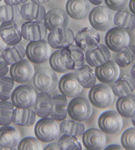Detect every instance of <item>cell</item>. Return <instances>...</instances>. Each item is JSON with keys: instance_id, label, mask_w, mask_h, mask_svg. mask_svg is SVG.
I'll return each mask as SVG.
<instances>
[{"instance_id": "obj_40", "label": "cell", "mask_w": 135, "mask_h": 150, "mask_svg": "<svg viewBox=\"0 0 135 150\" xmlns=\"http://www.w3.org/2000/svg\"><path fill=\"white\" fill-rule=\"evenodd\" d=\"M17 149L19 150H41L43 148L38 138L27 137L20 141Z\"/></svg>"}, {"instance_id": "obj_39", "label": "cell", "mask_w": 135, "mask_h": 150, "mask_svg": "<svg viewBox=\"0 0 135 150\" xmlns=\"http://www.w3.org/2000/svg\"><path fill=\"white\" fill-rule=\"evenodd\" d=\"M121 143L125 149L135 150V127L124 131L121 137Z\"/></svg>"}, {"instance_id": "obj_45", "label": "cell", "mask_w": 135, "mask_h": 150, "mask_svg": "<svg viewBox=\"0 0 135 150\" xmlns=\"http://www.w3.org/2000/svg\"><path fill=\"white\" fill-rule=\"evenodd\" d=\"M129 9L131 13L135 15V0H130L129 2Z\"/></svg>"}, {"instance_id": "obj_8", "label": "cell", "mask_w": 135, "mask_h": 150, "mask_svg": "<svg viewBox=\"0 0 135 150\" xmlns=\"http://www.w3.org/2000/svg\"><path fill=\"white\" fill-rule=\"evenodd\" d=\"M36 98L37 94L33 87L21 85L13 91L11 98L16 108H30L35 104Z\"/></svg>"}, {"instance_id": "obj_30", "label": "cell", "mask_w": 135, "mask_h": 150, "mask_svg": "<svg viewBox=\"0 0 135 150\" xmlns=\"http://www.w3.org/2000/svg\"><path fill=\"white\" fill-rule=\"evenodd\" d=\"M25 56L26 50L19 44L5 47V49L2 52V56L8 65L15 64L23 59Z\"/></svg>"}, {"instance_id": "obj_48", "label": "cell", "mask_w": 135, "mask_h": 150, "mask_svg": "<svg viewBox=\"0 0 135 150\" xmlns=\"http://www.w3.org/2000/svg\"><path fill=\"white\" fill-rule=\"evenodd\" d=\"M89 2L93 4V5H97L98 6V5H101L104 0H89Z\"/></svg>"}, {"instance_id": "obj_35", "label": "cell", "mask_w": 135, "mask_h": 150, "mask_svg": "<svg viewBox=\"0 0 135 150\" xmlns=\"http://www.w3.org/2000/svg\"><path fill=\"white\" fill-rule=\"evenodd\" d=\"M14 104L8 101H0V125H9L12 122Z\"/></svg>"}, {"instance_id": "obj_18", "label": "cell", "mask_w": 135, "mask_h": 150, "mask_svg": "<svg viewBox=\"0 0 135 150\" xmlns=\"http://www.w3.org/2000/svg\"><path fill=\"white\" fill-rule=\"evenodd\" d=\"M44 21L47 29L52 31L57 28L68 26L69 19L65 11L60 8H53L47 13Z\"/></svg>"}, {"instance_id": "obj_13", "label": "cell", "mask_w": 135, "mask_h": 150, "mask_svg": "<svg viewBox=\"0 0 135 150\" xmlns=\"http://www.w3.org/2000/svg\"><path fill=\"white\" fill-rule=\"evenodd\" d=\"M11 77L19 83H25L32 80L34 75V67L29 59L20 60L11 65L10 68Z\"/></svg>"}, {"instance_id": "obj_7", "label": "cell", "mask_w": 135, "mask_h": 150, "mask_svg": "<svg viewBox=\"0 0 135 150\" xmlns=\"http://www.w3.org/2000/svg\"><path fill=\"white\" fill-rule=\"evenodd\" d=\"M122 122L119 113L113 110H107L102 112L98 120L100 129L107 134L119 133L122 128Z\"/></svg>"}, {"instance_id": "obj_21", "label": "cell", "mask_w": 135, "mask_h": 150, "mask_svg": "<svg viewBox=\"0 0 135 150\" xmlns=\"http://www.w3.org/2000/svg\"><path fill=\"white\" fill-rule=\"evenodd\" d=\"M68 15L74 20H82L90 11L89 0H68L65 5Z\"/></svg>"}, {"instance_id": "obj_27", "label": "cell", "mask_w": 135, "mask_h": 150, "mask_svg": "<svg viewBox=\"0 0 135 150\" xmlns=\"http://www.w3.org/2000/svg\"><path fill=\"white\" fill-rule=\"evenodd\" d=\"M76 78L83 88L91 89L96 83V75L90 66L83 65L76 69L74 72Z\"/></svg>"}, {"instance_id": "obj_14", "label": "cell", "mask_w": 135, "mask_h": 150, "mask_svg": "<svg viewBox=\"0 0 135 150\" xmlns=\"http://www.w3.org/2000/svg\"><path fill=\"white\" fill-rule=\"evenodd\" d=\"M21 33L23 38L26 41H40L45 38L47 29L45 23L41 21H27L23 24Z\"/></svg>"}, {"instance_id": "obj_9", "label": "cell", "mask_w": 135, "mask_h": 150, "mask_svg": "<svg viewBox=\"0 0 135 150\" xmlns=\"http://www.w3.org/2000/svg\"><path fill=\"white\" fill-rule=\"evenodd\" d=\"M75 36L69 28L59 27L50 31L48 35V43L54 49H63L73 45Z\"/></svg>"}, {"instance_id": "obj_33", "label": "cell", "mask_w": 135, "mask_h": 150, "mask_svg": "<svg viewBox=\"0 0 135 150\" xmlns=\"http://www.w3.org/2000/svg\"><path fill=\"white\" fill-rule=\"evenodd\" d=\"M135 59V46L128 45L118 52L116 57V63L122 68H125Z\"/></svg>"}, {"instance_id": "obj_17", "label": "cell", "mask_w": 135, "mask_h": 150, "mask_svg": "<svg viewBox=\"0 0 135 150\" xmlns=\"http://www.w3.org/2000/svg\"><path fill=\"white\" fill-rule=\"evenodd\" d=\"M58 84L60 92L66 97L74 98L82 92L83 86L78 82L74 73L63 75Z\"/></svg>"}, {"instance_id": "obj_49", "label": "cell", "mask_w": 135, "mask_h": 150, "mask_svg": "<svg viewBox=\"0 0 135 150\" xmlns=\"http://www.w3.org/2000/svg\"><path fill=\"white\" fill-rule=\"evenodd\" d=\"M31 1L33 3L39 4V5H41V4L43 3H47V2H48L49 1H50V0H31Z\"/></svg>"}, {"instance_id": "obj_46", "label": "cell", "mask_w": 135, "mask_h": 150, "mask_svg": "<svg viewBox=\"0 0 135 150\" xmlns=\"http://www.w3.org/2000/svg\"><path fill=\"white\" fill-rule=\"evenodd\" d=\"M6 45H7L5 44V41H4L3 39H2V36H1V35H0V53H2L4 50L5 49V47H6Z\"/></svg>"}, {"instance_id": "obj_5", "label": "cell", "mask_w": 135, "mask_h": 150, "mask_svg": "<svg viewBox=\"0 0 135 150\" xmlns=\"http://www.w3.org/2000/svg\"><path fill=\"white\" fill-rule=\"evenodd\" d=\"M90 102L95 108H108L113 101V92L110 87L105 83H100L93 86L89 93Z\"/></svg>"}, {"instance_id": "obj_28", "label": "cell", "mask_w": 135, "mask_h": 150, "mask_svg": "<svg viewBox=\"0 0 135 150\" xmlns=\"http://www.w3.org/2000/svg\"><path fill=\"white\" fill-rule=\"evenodd\" d=\"M52 97L48 92H41L37 96L35 102V112L41 118L48 117L50 114Z\"/></svg>"}, {"instance_id": "obj_29", "label": "cell", "mask_w": 135, "mask_h": 150, "mask_svg": "<svg viewBox=\"0 0 135 150\" xmlns=\"http://www.w3.org/2000/svg\"><path fill=\"white\" fill-rule=\"evenodd\" d=\"M116 110L120 116L125 118H131L135 112V96L129 94L119 97L116 101Z\"/></svg>"}, {"instance_id": "obj_1", "label": "cell", "mask_w": 135, "mask_h": 150, "mask_svg": "<svg viewBox=\"0 0 135 150\" xmlns=\"http://www.w3.org/2000/svg\"><path fill=\"white\" fill-rule=\"evenodd\" d=\"M35 89L41 92H53L59 83L58 77L53 69L45 68L36 71L33 77Z\"/></svg>"}, {"instance_id": "obj_12", "label": "cell", "mask_w": 135, "mask_h": 150, "mask_svg": "<svg viewBox=\"0 0 135 150\" xmlns=\"http://www.w3.org/2000/svg\"><path fill=\"white\" fill-rule=\"evenodd\" d=\"M76 45L81 47L84 52L93 50L100 45L101 37L95 29L85 27L79 31L74 38Z\"/></svg>"}, {"instance_id": "obj_6", "label": "cell", "mask_w": 135, "mask_h": 150, "mask_svg": "<svg viewBox=\"0 0 135 150\" xmlns=\"http://www.w3.org/2000/svg\"><path fill=\"white\" fill-rule=\"evenodd\" d=\"M68 113L73 120L85 122L91 117L93 109L88 99L83 97H76L69 102Z\"/></svg>"}, {"instance_id": "obj_23", "label": "cell", "mask_w": 135, "mask_h": 150, "mask_svg": "<svg viewBox=\"0 0 135 150\" xmlns=\"http://www.w3.org/2000/svg\"><path fill=\"white\" fill-rule=\"evenodd\" d=\"M20 16L26 21H42L46 15V9L39 4L25 3L20 10Z\"/></svg>"}, {"instance_id": "obj_3", "label": "cell", "mask_w": 135, "mask_h": 150, "mask_svg": "<svg viewBox=\"0 0 135 150\" xmlns=\"http://www.w3.org/2000/svg\"><path fill=\"white\" fill-rule=\"evenodd\" d=\"M89 20L93 29L97 31L104 32L108 30L113 24V14L110 9L107 6L98 5L90 11Z\"/></svg>"}, {"instance_id": "obj_42", "label": "cell", "mask_w": 135, "mask_h": 150, "mask_svg": "<svg viewBox=\"0 0 135 150\" xmlns=\"http://www.w3.org/2000/svg\"><path fill=\"white\" fill-rule=\"evenodd\" d=\"M8 64L3 59L2 55H0V78L2 77H5V75L8 74L9 71Z\"/></svg>"}, {"instance_id": "obj_10", "label": "cell", "mask_w": 135, "mask_h": 150, "mask_svg": "<svg viewBox=\"0 0 135 150\" xmlns=\"http://www.w3.org/2000/svg\"><path fill=\"white\" fill-rule=\"evenodd\" d=\"M130 42V36L125 29L114 27L108 30L105 35V44L109 50L113 52H119Z\"/></svg>"}, {"instance_id": "obj_22", "label": "cell", "mask_w": 135, "mask_h": 150, "mask_svg": "<svg viewBox=\"0 0 135 150\" xmlns=\"http://www.w3.org/2000/svg\"><path fill=\"white\" fill-rule=\"evenodd\" d=\"M20 141V134L18 130L8 125L0 128V146L14 149Z\"/></svg>"}, {"instance_id": "obj_25", "label": "cell", "mask_w": 135, "mask_h": 150, "mask_svg": "<svg viewBox=\"0 0 135 150\" xmlns=\"http://www.w3.org/2000/svg\"><path fill=\"white\" fill-rule=\"evenodd\" d=\"M113 94L118 97L131 94L135 89V80L129 75H125L124 77L118 79L111 86Z\"/></svg>"}, {"instance_id": "obj_38", "label": "cell", "mask_w": 135, "mask_h": 150, "mask_svg": "<svg viewBox=\"0 0 135 150\" xmlns=\"http://www.w3.org/2000/svg\"><path fill=\"white\" fill-rule=\"evenodd\" d=\"M50 65L54 71L58 72L60 74L66 73L69 69L65 67L63 58L61 53V49L58 50L57 51L53 52L50 56L49 59Z\"/></svg>"}, {"instance_id": "obj_41", "label": "cell", "mask_w": 135, "mask_h": 150, "mask_svg": "<svg viewBox=\"0 0 135 150\" xmlns=\"http://www.w3.org/2000/svg\"><path fill=\"white\" fill-rule=\"evenodd\" d=\"M107 7L110 10L118 11L123 10L126 7L128 0H104Z\"/></svg>"}, {"instance_id": "obj_44", "label": "cell", "mask_w": 135, "mask_h": 150, "mask_svg": "<svg viewBox=\"0 0 135 150\" xmlns=\"http://www.w3.org/2000/svg\"><path fill=\"white\" fill-rule=\"evenodd\" d=\"M44 149H45V150H47V149L59 150V147L58 143H50V144H48L47 146H46Z\"/></svg>"}, {"instance_id": "obj_16", "label": "cell", "mask_w": 135, "mask_h": 150, "mask_svg": "<svg viewBox=\"0 0 135 150\" xmlns=\"http://www.w3.org/2000/svg\"><path fill=\"white\" fill-rule=\"evenodd\" d=\"M83 143L86 149L89 150L104 149L106 145V137L101 130L90 128L84 131Z\"/></svg>"}, {"instance_id": "obj_31", "label": "cell", "mask_w": 135, "mask_h": 150, "mask_svg": "<svg viewBox=\"0 0 135 150\" xmlns=\"http://www.w3.org/2000/svg\"><path fill=\"white\" fill-rule=\"evenodd\" d=\"M113 23L127 31H132L135 29V15L126 11H118L114 16Z\"/></svg>"}, {"instance_id": "obj_51", "label": "cell", "mask_w": 135, "mask_h": 150, "mask_svg": "<svg viewBox=\"0 0 135 150\" xmlns=\"http://www.w3.org/2000/svg\"><path fill=\"white\" fill-rule=\"evenodd\" d=\"M131 122H132V124H133L134 126L135 127V112L131 117Z\"/></svg>"}, {"instance_id": "obj_24", "label": "cell", "mask_w": 135, "mask_h": 150, "mask_svg": "<svg viewBox=\"0 0 135 150\" xmlns=\"http://www.w3.org/2000/svg\"><path fill=\"white\" fill-rule=\"evenodd\" d=\"M68 113V101L64 95H57L52 98L50 117L56 121L65 120Z\"/></svg>"}, {"instance_id": "obj_4", "label": "cell", "mask_w": 135, "mask_h": 150, "mask_svg": "<svg viewBox=\"0 0 135 150\" xmlns=\"http://www.w3.org/2000/svg\"><path fill=\"white\" fill-rule=\"evenodd\" d=\"M51 54L50 46L45 40L30 41L26 48V55L28 59L33 63L42 64L50 59Z\"/></svg>"}, {"instance_id": "obj_20", "label": "cell", "mask_w": 135, "mask_h": 150, "mask_svg": "<svg viewBox=\"0 0 135 150\" xmlns=\"http://www.w3.org/2000/svg\"><path fill=\"white\" fill-rule=\"evenodd\" d=\"M110 51L109 48L104 45H98L95 48L86 52V60L90 66L98 67L109 61L110 59Z\"/></svg>"}, {"instance_id": "obj_47", "label": "cell", "mask_w": 135, "mask_h": 150, "mask_svg": "<svg viewBox=\"0 0 135 150\" xmlns=\"http://www.w3.org/2000/svg\"><path fill=\"white\" fill-rule=\"evenodd\" d=\"M122 147L120 146L119 145H116V144H113V145H110L108 146L107 147L105 148L106 150H109V149H121Z\"/></svg>"}, {"instance_id": "obj_52", "label": "cell", "mask_w": 135, "mask_h": 150, "mask_svg": "<svg viewBox=\"0 0 135 150\" xmlns=\"http://www.w3.org/2000/svg\"><path fill=\"white\" fill-rule=\"evenodd\" d=\"M2 2V0H0V2Z\"/></svg>"}, {"instance_id": "obj_34", "label": "cell", "mask_w": 135, "mask_h": 150, "mask_svg": "<svg viewBox=\"0 0 135 150\" xmlns=\"http://www.w3.org/2000/svg\"><path fill=\"white\" fill-rule=\"evenodd\" d=\"M20 13L17 5H2L0 6V23L16 22L20 19Z\"/></svg>"}, {"instance_id": "obj_11", "label": "cell", "mask_w": 135, "mask_h": 150, "mask_svg": "<svg viewBox=\"0 0 135 150\" xmlns=\"http://www.w3.org/2000/svg\"><path fill=\"white\" fill-rule=\"evenodd\" d=\"M61 53L65 67L69 70L77 69L85 64L84 51L77 45H71L68 47L61 49Z\"/></svg>"}, {"instance_id": "obj_37", "label": "cell", "mask_w": 135, "mask_h": 150, "mask_svg": "<svg viewBox=\"0 0 135 150\" xmlns=\"http://www.w3.org/2000/svg\"><path fill=\"white\" fill-rule=\"evenodd\" d=\"M14 86V80L7 77L0 79V101H8L11 98Z\"/></svg>"}, {"instance_id": "obj_15", "label": "cell", "mask_w": 135, "mask_h": 150, "mask_svg": "<svg viewBox=\"0 0 135 150\" xmlns=\"http://www.w3.org/2000/svg\"><path fill=\"white\" fill-rule=\"evenodd\" d=\"M95 73L96 78L99 81L103 83L110 84L118 80L120 75V69L116 62L109 60L103 65L96 67Z\"/></svg>"}, {"instance_id": "obj_2", "label": "cell", "mask_w": 135, "mask_h": 150, "mask_svg": "<svg viewBox=\"0 0 135 150\" xmlns=\"http://www.w3.org/2000/svg\"><path fill=\"white\" fill-rule=\"evenodd\" d=\"M59 128L56 120L52 118H42L35 126L36 137L44 143H50L58 137Z\"/></svg>"}, {"instance_id": "obj_50", "label": "cell", "mask_w": 135, "mask_h": 150, "mask_svg": "<svg viewBox=\"0 0 135 150\" xmlns=\"http://www.w3.org/2000/svg\"><path fill=\"white\" fill-rule=\"evenodd\" d=\"M131 77L135 80V63L134 64V65L131 68Z\"/></svg>"}, {"instance_id": "obj_36", "label": "cell", "mask_w": 135, "mask_h": 150, "mask_svg": "<svg viewBox=\"0 0 135 150\" xmlns=\"http://www.w3.org/2000/svg\"><path fill=\"white\" fill-rule=\"evenodd\" d=\"M60 150H81V143L77 140V137L71 135H62L58 141Z\"/></svg>"}, {"instance_id": "obj_43", "label": "cell", "mask_w": 135, "mask_h": 150, "mask_svg": "<svg viewBox=\"0 0 135 150\" xmlns=\"http://www.w3.org/2000/svg\"><path fill=\"white\" fill-rule=\"evenodd\" d=\"M6 5H17L20 4H24L27 2L28 0H4Z\"/></svg>"}, {"instance_id": "obj_32", "label": "cell", "mask_w": 135, "mask_h": 150, "mask_svg": "<svg viewBox=\"0 0 135 150\" xmlns=\"http://www.w3.org/2000/svg\"><path fill=\"white\" fill-rule=\"evenodd\" d=\"M60 131L64 134L71 135L74 137H81L85 131V126L81 122L75 120H65L62 121L59 126Z\"/></svg>"}, {"instance_id": "obj_26", "label": "cell", "mask_w": 135, "mask_h": 150, "mask_svg": "<svg viewBox=\"0 0 135 150\" xmlns=\"http://www.w3.org/2000/svg\"><path fill=\"white\" fill-rule=\"evenodd\" d=\"M36 120L35 111L29 108H17L13 110L12 122L20 126H32Z\"/></svg>"}, {"instance_id": "obj_19", "label": "cell", "mask_w": 135, "mask_h": 150, "mask_svg": "<svg viewBox=\"0 0 135 150\" xmlns=\"http://www.w3.org/2000/svg\"><path fill=\"white\" fill-rule=\"evenodd\" d=\"M0 35L7 45H18L22 40V33L15 22H3L0 26Z\"/></svg>"}]
</instances>
